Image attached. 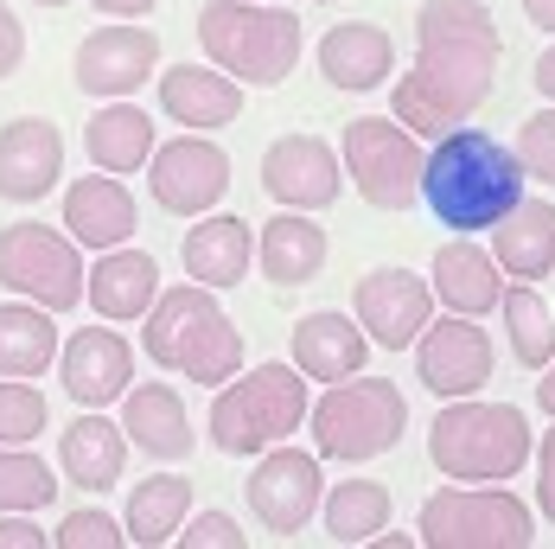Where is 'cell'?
<instances>
[{"mask_svg":"<svg viewBox=\"0 0 555 549\" xmlns=\"http://www.w3.org/2000/svg\"><path fill=\"white\" fill-rule=\"evenodd\" d=\"M499 20L486 0H422L415 7V64L389 84V115L415 135H447L492 103L499 90Z\"/></svg>","mask_w":555,"mask_h":549,"instance_id":"obj_1","label":"cell"},{"mask_svg":"<svg viewBox=\"0 0 555 549\" xmlns=\"http://www.w3.org/2000/svg\"><path fill=\"white\" fill-rule=\"evenodd\" d=\"M530 173L517 161V148H504L499 135L460 122L435 135L428 161H422V205L435 212V224L473 237V230H492V224L524 199Z\"/></svg>","mask_w":555,"mask_h":549,"instance_id":"obj_2","label":"cell"},{"mask_svg":"<svg viewBox=\"0 0 555 549\" xmlns=\"http://www.w3.org/2000/svg\"><path fill=\"white\" fill-rule=\"evenodd\" d=\"M141 352L172 378L211 390L243 371V332L218 307V288H198V281H179V288L154 294V307L141 314Z\"/></svg>","mask_w":555,"mask_h":549,"instance_id":"obj_3","label":"cell"},{"mask_svg":"<svg viewBox=\"0 0 555 549\" xmlns=\"http://www.w3.org/2000/svg\"><path fill=\"white\" fill-rule=\"evenodd\" d=\"M537 441L517 403H479V396H453L441 403L435 429H428V460L441 480H466V486H499L530 467Z\"/></svg>","mask_w":555,"mask_h":549,"instance_id":"obj_4","label":"cell"},{"mask_svg":"<svg viewBox=\"0 0 555 549\" xmlns=\"http://www.w3.org/2000/svg\"><path fill=\"white\" fill-rule=\"evenodd\" d=\"M198 46L205 64L230 71L243 90H275L300 64V20L269 0H205L198 7Z\"/></svg>","mask_w":555,"mask_h":549,"instance_id":"obj_5","label":"cell"},{"mask_svg":"<svg viewBox=\"0 0 555 549\" xmlns=\"http://www.w3.org/2000/svg\"><path fill=\"white\" fill-rule=\"evenodd\" d=\"M307 409H313V390L300 365H256V371H236L230 384H218L211 396V447L218 454H262L275 441H294V429H307Z\"/></svg>","mask_w":555,"mask_h":549,"instance_id":"obj_6","label":"cell"},{"mask_svg":"<svg viewBox=\"0 0 555 549\" xmlns=\"http://www.w3.org/2000/svg\"><path fill=\"white\" fill-rule=\"evenodd\" d=\"M307 429H313V454L338 460V467H364L389 454L396 441L409 435V396L389 384V378H338L326 384V396H313L307 409Z\"/></svg>","mask_w":555,"mask_h":549,"instance_id":"obj_7","label":"cell"},{"mask_svg":"<svg viewBox=\"0 0 555 549\" xmlns=\"http://www.w3.org/2000/svg\"><path fill=\"white\" fill-rule=\"evenodd\" d=\"M415 537L428 549H530L537 544V511L511 486H466L453 480L422 498Z\"/></svg>","mask_w":555,"mask_h":549,"instance_id":"obj_8","label":"cell"},{"mask_svg":"<svg viewBox=\"0 0 555 549\" xmlns=\"http://www.w3.org/2000/svg\"><path fill=\"white\" fill-rule=\"evenodd\" d=\"M345 154V179L358 186V199L371 212H415L422 205V135L402 128L396 115H351L338 135Z\"/></svg>","mask_w":555,"mask_h":549,"instance_id":"obj_9","label":"cell"},{"mask_svg":"<svg viewBox=\"0 0 555 549\" xmlns=\"http://www.w3.org/2000/svg\"><path fill=\"white\" fill-rule=\"evenodd\" d=\"M83 250L70 243V230H52V224H7L0 230V281L46 307V314H70L83 301Z\"/></svg>","mask_w":555,"mask_h":549,"instance_id":"obj_10","label":"cell"},{"mask_svg":"<svg viewBox=\"0 0 555 549\" xmlns=\"http://www.w3.org/2000/svg\"><path fill=\"white\" fill-rule=\"evenodd\" d=\"M320 498H326V480H320V454L294 447V441H275L256 454V473H249V518L262 531H275L281 544L300 537L313 518H320Z\"/></svg>","mask_w":555,"mask_h":549,"instance_id":"obj_11","label":"cell"},{"mask_svg":"<svg viewBox=\"0 0 555 549\" xmlns=\"http://www.w3.org/2000/svg\"><path fill=\"white\" fill-rule=\"evenodd\" d=\"M409 352H415V378H422V390L441 396V403H453V396H479V390L492 384V371H499L492 332L479 327V320H466V314L428 320Z\"/></svg>","mask_w":555,"mask_h":549,"instance_id":"obj_12","label":"cell"},{"mask_svg":"<svg viewBox=\"0 0 555 549\" xmlns=\"http://www.w3.org/2000/svg\"><path fill=\"white\" fill-rule=\"evenodd\" d=\"M147 192L172 218H205V212H218V199L230 192V154L211 135H198V128L179 135V141H154Z\"/></svg>","mask_w":555,"mask_h":549,"instance_id":"obj_13","label":"cell"},{"mask_svg":"<svg viewBox=\"0 0 555 549\" xmlns=\"http://www.w3.org/2000/svg\"><path fill=\"white\" fill-rule=\"evenodd\" d=\"M351 320L364 327L371 345L409 352L422 339V327L435 320V288L409 269H371V274H358V288H351Z\"/></svg>","mask_w":555,"mask_h":549,"instance_id":"obj_14","label":"cell"},{"mask_svg":"<svg viewBox=\"0 0 555 549\" xmlns=\"http://www.w3.org/2000/svg\"><path fill=\"white\" fill-rule=\"evenodd\" d=\"M77 90L83 97H134L147 77H160V39L147 33V26H134V20H115V26H96L83 46H77Z\"/></svg>","mask_w":555,"mask_h":549,"instance_id":"obj_15","label":"cell"},{"mask_svg":"<svg viewBox=\"0 0 555 549\" xmlns=\"http://www.w3.org/2000/svg\"><path fill=\"white\" fill-rule=\"evenodd\" d=\"M345 186L338 173V148L320 135H275L262 148V192L281 212H326Z\"/></svg>","mask_w":555,"mask_h":549,"instance_id":"obj_16","label":"cell"},{"mask_svg":"<svg viewBox=\"0 0 555 549\" xmlns=\"http://www.w3.org/2000/svg\"><path fill=\"white\" fill-rule=\"evenodd\" d=\"M57 384L70 390L77 409H109L134 384V345L115 327H77L57 339Z\"/></svg>","mask_w":555,"mask_h":549,"instance_id":"obj_17","label":"cell"},{"mask_svg":"<svg viewBox=\"0 0 555 549\" xmlns=\"http://www.w3.org/2000/svg\"><path fill=\"white\" fill-rule=\"evenodd\" d=\"M64 179V128L52 115H13L0 128V199L7 205H39Z\"/></svg>","mask_w":555,"mask_h":549,"instance_id":"obj_18","label":"cell"},{"mask_svg":"<svg viewBox=\"0 0 555 549\" xmlns=\"http://www.w3.org/2000/svg\"><path fill=\"white\" fill-rule=\"evenodd\" d=\"M121 435L134 454H147V460H192V447H198V429H192V416H185V396L172 384H128L121 390Z\"/></svg>","mask_w":555,"mask_h":549,"instance_id":"obj_19","label":"cell"},{"mask_svg":"<svg viewBox=\"0 0 555 549\" xmlns=\"http://www.w3.org/2000/svg\"><path fill=\"white\" fill-rule=\"evenodd\" d=\"M134 224H141V205L115 173H83L64 186V230L77 250H115L134 237Z\"/></svg>","mask_w":555,"mask_h":549,"instance_id":"obj_20","label":"cell"},{"mask_svg":"<svg viewBox=\"0 0 555 549\" xmlns=\"http://www.w3.org/2000/svg\"><path fill=\"white\" fill-rule=\"evenodd\" d=\"M179 263H185V281L223 294V288H236L249 274V263H256V230H249V218H236V212H205V218L179 237Z\"/></svg>","mask_w":555,"mask_h":549,"instance_id":"obj_21","label":"cell"},{"mask_svg":"<svg viewBox=\"0 0 555 549\" xmlns=\"http://www.w3.org/2000/svg\"><path fill=\"white\" fill-rule=\"evenodd\" d=\"M294 365L307 371V384H338V378H358L371 365V339L351 314L338 307H313L294 320Z\"/></svg>","mask_w":555,"mask_h":549,"instance_id":"obj_22","label":"cell"},{"mask_svg":"<svg viewBox=\"0 0 555 549\" xmlns=\"http://www.w3.org/2000/svg\"><path fill=\"white\" fill-rule=\"evenodd\" d=\"M504 281H511V274L499 269V256H492L486 243L460 237V230H453V243L435 250V274H428V288H435V301H441L447 314H466V320L492 314L499 294H504Z\"/></svg>","mask_w":555,"mask_h":549,"instance_id":"obj_23","label":"cell"},{"mask_svg":"<svg viewBox=\"0 0 555 549\" xmlns=\"http://www.w3.org/2000/svg\"><path fill=\"white\" fill-rule=\"evenodd\" d=\"M320 77L345 90V97H371V90H384L389 71H396V46H389L384 26H371V20H338L333 33L320 39Z\"/></svg>","mask_w":555,"mask_h":549,"instance_id":"obj_24","label":"cell"},{"mask_svg":"<svg viewBox=\"0 0 555 549\" xmlns=\"http://www.w3.org/2000/svg\"><path fill=\"white\" fill-rule=\"evenodd\" d=\"M83 294H90V307H96L109 327H128V320H141V314L154 307V294H160V263H154L147 250H128V243L96 250V269L83 274Z\"/></svg>","mask_w":555,"mask_h":549,"instance_id":"obj_25","label":"cell"},{"mask_svg":"<svg viewBox=\"0 0 555 549\" xmlns=\"http://www.w3.org/2000/svg\"><path fill=\"white\" fill-rule=\"evenodd\" d=\"M160 110L198 135H211L243 115V84L218 64H172V71H160Z\"/></svg>","mask_w":555,"mask_h":549,"instance_id":"obj_26","label":"cell"},{"mask_svg":"<svg viewBox=\"0 0 555 549\" xmlns=\"http://www.w3.org/2000/svg\"><path fill=\"white\" fill-rule=\"evenodd\" d=\"M326 224L313 218V212H275V218L256 230V263L262 274L275 281L281 294L287 288H307L313 274L326 269Z\"/></svg>","mask_w":555,"mask_h":549,"instance_id":"obj_27","label":"cell"},{"mask_svg":"<svg viewBox=\"0 0 555 549\" xmlns=\"http://www.w3.org/2000/svg\"><path fill=\"white\" fill-rule=\"evenodd\" d=\"M492 256L511 281H543L555 274V205L550 199H517L492 224Z\"/></svg>","mask_w":555,"mask_h":549,"instance_id":"obj_28","label":"cell"},{"mask_svg":"<svg viewBox=\"0 0 555 549\" xmlns=\"http://www.w3.org/2000/svg\"><path fill=\"white\" fill-rule=\"evenodd\" d=\"M121 460H128V435H121V422H109L103 409H83L64 429V441H57V467L83 493H109L115 480H121Z\"/></svg>","mask_w":555,"mask_h":549,"instance_id":"obj_29","label":"cell"},{"mask_svg":"<svg viewBox=\"0 0 555 549\" xmlns=\"http://www.w3.org/2000/svg\"><path fill=\"white\" fill-rule=\"evenodd\" d=\"M154 115L141 110V103H128V97H115V103H103V110L83 122V154L96 161V173H141L147 166V154H154Z\"/></svg>","mask_w":555,"mask_h":549,"instance_id":"obj_30","label":"cell"},{"mask_svg":"<svg viewBox=\"0 0 555 549\" xmlns=\"http://www.w3.org/2000/svg\"><path fill=\"white\" fill-rule=\"evenodd\" d=\"M185 511H192V480H185V473H154V480H134V486H128L121 531H128V544L160 549V544L179 537Z\"/></svg>","mask_w":555,"mask_h":549,"instance_id":"obj_31","label":"cell"},{"mask_svg":"<svg viewBox=\"0 0 555 549\" xmlns=\"http://www.w3.org/2000/svg\"><path fill=\"white\" fill-rule=\"evenodd\" d=\"M57 365V320L33 301H0V378H46Z\"/></svg>","mask_w":555,"mask_h":549,"instance_id":"obj_32","label":"cell"},{"mask_svg":"<svg viewBox=\"0 0 555 549\" xmlns=\"http://www.w3.org/2000/svg\"><path fill=\"white\" fill-rule=\"evenodd\" d=\"M499 314H504L511 358H517L524 371H543V365L555 358V314H550V301H543L530 281H504Z\"/></svg>","mask_w":555,"mask_h":549,"instance_id":"obj_33","label":"cell"},{"mask_svg":"<svg viewBox=\"0 0 555 549\" xmlns=\"http://www.w3.org/2000/svg\"><path fill=\"white\" fill-rule=\"evenodd\" d=\"M389 486L384 480H338L333 493L320 498V518H326V537L333 544H371L389 524Z\"/></svg>","mask_w":555,"mask_h":549,"instance_id":"obj_34","label":"cell"},{"mask_svg":"<svg viewBox=\"0 0 555 549\" xmlns=\"http://www.w3.org/2000/svg\"><path fill=\"white\" fill-rule=\"evenodd\" d=\"M57 498V473L33 447H0V511H46Z\"/></svg>","mask_w":555,"mask_h":549,"instance_id":"obj_35","label":"cell"},{"mask_svg":"<svg viewBox=\"0 0 555 549\" xmlns=\"http://www.w3.org/2000/svg\"><path fill=\"white\" fill-rule=\"evenodd\" d=\"M52 409H46V390L33 378H0V447H33L46 435Z\"/></svg>","mask_w":555,"mask_h":549,"instance_id":"obj_36","label":"cell"},{"mask_svg":"<svg viewBox=\"0 0 555 549\" xmlns=\"http://www.w3.org/2000/svg\"><path fill=\"white\" fill-rule=\"evenodd\" d=\"M52 544H57V549H128V531L115 524L109 511L83 505V511H70V518L52 531Z\"/></svg>","mask_w":555,"mask_h":549,"instance_id":"obj_37","label":"cell"},{"mask_svg":"<svg viewBox=\"0 0 555 549\" xmlns=\"http://www.w3.org/2000/svg\"><path fill=\"white\" fill-rule=\"evenodd\" d=\"M517 161H524V173L537 186H555V103H543L517 128Z\"/></svg>","mask_w":555,"mask_h":549,"instance_id":"obj_38","label":"cell"},{"mask_svg":"<svg viewBox=\"0 0 555 549\" xmlns=\"http://www.w3.org/2000/svg\"><path fill=\"white\" fill-rule=\"evenodd\" d=\"M172 544H185V549H243L249 537L236 531L230 511H185V524H179Z\"/></svg>","mask_w":555,"mask_h":549,"instance_id":"obj_39","label":"cell"},{"mask_svg":"<svg viewBox=\"0 0 555 549\" xmlns=\"http://www.w3.org/2000/svg\"><path fill=\"white\" fill-rule=\"evenodd\" d=\"M26 64V26H20V13L0 0V77H13Z\"/></svg>","mask_w":555,"mask_h":549,"instance_id":"obj_40","label":"cell"},{"mask_svg":"<svg viewBox=\"0 0 555 549\" xmlns=\"http://www.w3.org/2000/svg\"><path fill=\"white\" fill-rule=\"evenodd\" d=\"M52 537L33 524V511H0V549H46Z\"/></svg>","mask_w":555,"mask_h":549,"instance_id":"obj_41","label":"cell"},{"mask_svg":"<svg viewBox=\"0 0 555 549\" xmlns=\"http://www.w3.org/2000/svg\"><path fill=\"white\" fill-rule=\"evenodd\" d=\"M530 460H537V505L555 524V429H543V454H530Z\"/></svg>","mask_w":555,"mask_h":549,"instance_id":"obj_42","label":"cell"},{"mask_svg":"<svg viewBox=\"0 0 555 549\" xmlns=\"http://www.w3.org/2000/svg\"><path fill=\"white\" fill-rule=\"evenodd\" d=\"M90 7H96L103 20H141V13H154L160 0H90Z\"/></svg>","mask_w":555,"mask_h":549,"instance_id":"obj_43","label":"cell"},{"mask_svg":"<svg viewBox=\"0 0 555 549\" xmlns=\"http://www.w3.org/2000/svg\"><path fill=\"white\" fill-rule=\"evenodd\" d=\"M530 77H537V97H543V103H555V46L537 58V71H530Z\"/></svg>","mask_w":555,"mask_h":549,"instance_id":"obj_44","label":"cell"},{"mask_svg":"<svg viewBox=\"0 0 555 549\" xmlns=\"http://www.w3.org/2000/svg\"><path fill=\"white\" fill-rule=\"evenodd\" d=\"M524 13H530V26L537 33H555V0H517Z\"/></svg>","mask_w":555,"mask_h":549,"instance_id":"obj_45","label":"cell"},{"mask_svg":"<svg viewBox=\"0 0 555 549\" xmlns=\"http://www.w3.org/2000/svg\"><path fill=\"white\" fill-rule=\"evenodd\" d=\"M537 403H543V416H555V358L543 365V378H537Z\"/></svg>","mask_w":555,"mask_h":549,"instance_id":"obj_46","label":"cell"},{"mask_svg":"<svg viewBox=\"0 0 555 549\" xmlns=\"http://www.w3.org/2000/svg\"><path fill=\"white\" fill-rule=\"evenodd\" d=\"M33 7H70V0H33Z\"/></svg>","mask_w":555,"mask_h":549,"instance_id":"obj_47","label":"cell"},{"mask_svg":"<svg viewBox=\"0 0 555 549\" xmlns=\"http://www.w3.org/2000/svg\"><path fill=\"white\" fill-rule=\"evenodd\" d=\"M320 7H333V0H320Z\"/></svg>","mask_w":555,"mask_h":549,"instance_id":"obj_48","label":"cell"}]
</instances>
